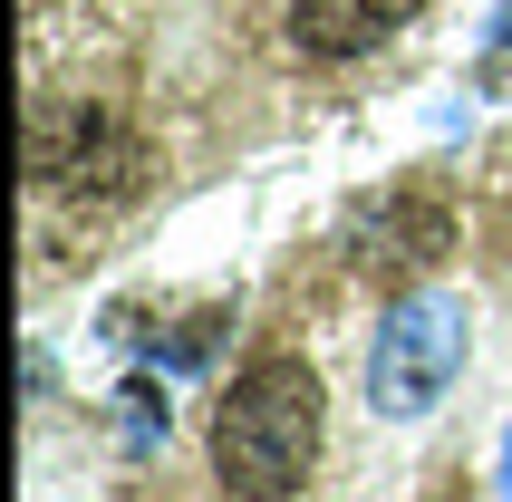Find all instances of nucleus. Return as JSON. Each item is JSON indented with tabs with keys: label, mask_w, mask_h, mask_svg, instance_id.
<instances>
[{
	"label": "nucleus",
	"mask_w": 512,
	"mask_h": 502,
	"mask_svg": "<svg viewBox=\"0 0 512 502\" xmlns=\"http://www.w3.org/2000/svg\"><path fill=\"white\" fill-rule=\"evenodd\" d=\"M319 425H329V396H319L310 358H252L232 377V396L213 406V474L242 502H290L319 464Z\"/></svg>",
	"instance_id": "f257e3e1"
},
{
	"label": "nucleus",
	"mask_w": 512,
	"mask_h": 502,
	"mask_svg": "<svg viewBox=\"0 0 512 502\" xmlns=\"http://www.w3.org/2000/svg\"><path fill=\"white\" fill-rule=\"evenodd\" d=\"M455 367H464V309L455 300H397L387 338L368 358L377 416H435V396L455 387Z\"/></svg>",
	"instance_id": "f03ea898"
},
{
	"label": "nucleus",
	"mask_w": 512,
	"mask_h": 502,
	"mask_svg": "<svg viewBox=\"0 0 512 502\" xmlns=\"http://www.w3.org/2000/svg\"><path fill=\"white\" fill-rule=\"evenodd\" d=\"M29 174L58 184V194H136L145 184V145L126 116L107 107H39L29 116Z\"/></svg>",
	"instance_id": "7ed1b4c3"
},
{
	"label": "nucleus",
	"mask_w": 512,
	"mask_h": 502,
	"mask_svg": "<svg viewBox=\"0 0 512 502\" xmlns=\"http://www.w3.org/2000/svg\"><path fill=\"white\" fill-rule=\"evenodd\" d=\"M445 251H455V213L435 194H416V184L358 213V271H377V280H416V271H435Z\"/></svg>",
	"instance_id": "20e7f679"
},
{
	"label": "nucleus",
	"mask_w": 512,
	"mask_h": 502,
	"mask_svg": "<svg viewBox=\"0 0 512 502\" xmlns=\"http://www.w3.org/2000/svg\"><path fill=\"white\" fill-rule=\"evenodd\" d=\"M416 10H426V0H290V39L310 58H368V49H387Z\"/></svg>",
	"instance_id": "39448f33"
},
{
	"label": "nucleus",
	"mask_w": 512,
	"mask_h": 502,
	"mask_svg": "<svg viewBox=\"0 0 512 502\" xmlns=\"http://www.w3.org/2000/svg\"><path fill=\"white\" fill-rule=\"evenodd\" d=\"M503 39H512V20H503ZM493 78H512V49H503V58H493Z\"/></svg>",
	"instance_id": "423d86ee"
}]
</instances>
